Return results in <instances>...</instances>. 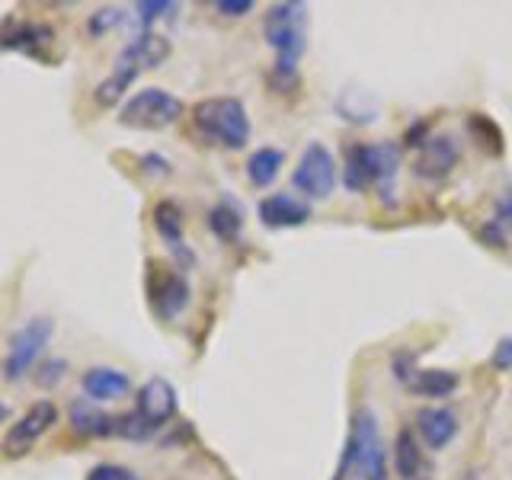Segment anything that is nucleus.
<instances>
[{"label":"nucleus","mask_w":512,"mask_h":480,"mask_svg":"<svg viewBox=\"0 0 512 480\" xmlns=\"http://www.w3.org/2000/svg\"><path fill=\"white\" fill-rule=\"evenodd\" d=\"M263 36L276 48V71H272V84L285 90L292 84L298 71V61L304 55V36H308V4H272L263 16Z\"/></svg>","instance_id":"nucleus-1"},{"label":"nucleus","mask_w":512,"mask_h":480,"mask_svg":"<svg viewBox=\"0 0 512 480\" xmlns=\"http://www.w3.org/2000/svg\"><path fill=\"white\" fill-rule=\"evenodd\" d=\"M192 125L205 141L228 151H240L250 141V116L244 103L234 100V96H212V100L196 103Z\"/></svg>","instance_id":"nucleus-2"},{"label":"nucleus","mask_w":512,"mask_h":480,"mask_svg":"<svg viewBox=\"0 0 512 480\" xmlns=\"http://www.w3.org/2000/svg\"><path fill=\"white\" fill-rule=\"evenodd\" d=\"M343 468L356 471L362 480H384V474H388L381 432H378L372 410H359L356 420H352V432H349L346 452H343Z\"/></svg>","instance_id":"nucleus-3"},{"label":"nucleus","mask_w":512,"mask_h":480,"mask_svg":"<svg viewBox=\"0 0 512 480\" xmlns=\"http://www.w3.org/2000/svg\"><path fill=\"white\" fill-rule=\"evenodd\" d=\"M180 116H183V103L173 93L148 87L128 96L119 112V122L125 128H138V132H160V128H170Z\"/></svg>","instance_id":"nucleus-4"},{"label":"nucleus","mask_w":512,"mask_h":480,"mask_svg":"<svg viewBox=\"0 0 512 480\" xmlns=\"http://www.w3.org/2000/svg\"><path fill=\"white\" fill-rule=\"evenodd\" d=\"M55 336V320L52 317H32L13 333L10 349H7V362H4V375L10 381H20L26 372H32V365L39 362L45 346L52 343Z\"/></svg>","instance_id":"nucleus-5"},{"label":"nucleus","mask_w":512,"mask_h":480,"mask_svg":"<svg viewBox=\"0 0 512 480\" xmlns=\"http://www.w3.org/2000/svg\"><path fill=\"white\" fill-rule=\"evenodd\" d=\"M336 157L324 148L320 141L308 144L298 160V167L292 173V183L295 189L301 192L304 199H311V202H324L333 196V189H336Z\"/></svg>","instance_id":"nucleus-6"},{"label":"nucleus","mask_w":512,"mask_h":480,"mask_svg":"<svg viewBox=\"0 0 512 480\" xmlns=\"http://www.w3.org/2000/svg\"><path fill=\"white\" fill-rule=\"evenodd\" d=\"M58 423V407L52 404V400H36L23 420H16L7 436H4V455L7 458H23L32 445H36L48 429H52Z\"/></svg>","instance_id":"nucleus-7"},{"label":"nucleus","mask_w":512,"mask_h":480,"mask_svg":"<svg viewBox=\"0 0 512 480\" xmlns=\"http://www.w3.org/2000/svg\"><path fill=\"white\" fill-rule=\"evenodd\" d=\"M151 308L160 320L180 317L183 308L189 304V282L180 272H173L167 266H151Z\"/></svg>","instance_id":"nucleus-8"},{"label":"nucleus","mask_w":512,"mask_h":480,"mask_svg":"<svg viewBox=\"0 0 512 480\" xmlns=\"http://www.w3.org/2000/svg\"><path fill=\"white\" fill-rule=\"evenodd\" d=\"M458 157H461V151H458V141L452 135H429L420 141V154H416L413 173L420 176V180L439 183L455 170Z\"/></svg>","instance_id":"nucleus-9"},{"label":"nucleus","mask_w":512,"mask_h":480,"mask_svg":"<svg viewBox=\"0 0 512 480\" xmlns=\"http://www.w3.org/2000/svg\"><path fill=\"white\" fill-rule=\"evenodd\" d=\"M135 413L151 429H160L167 420H173V416H176V391H173V384L164 381V378L144 381L141 388H138Z\"/></svg>","instance_id":"nucleus-10"},{"label":"nucleus","mask_w":512,"mask_h":480,"mask_svg":"<svg viewBox=\"0 0 512 480\" xmlns=\"http://www.w3.org/2000/svg\"><path fill=\"white\" fill-rule=\"evenodd\" d=\"M170 58V42L160 36V32H141V36H135L132 42H128L122 52H119V58H116V64L119 68H128V71H135V74H141V71H151V68H160Z\"/></svg>","instance_id":"nucleus-11"},{"label":"nucleus","mask_w":512,"mask_h":480,"mask_svg":"<svg viewBox=\"0 0 512 480\" xmlns=\"http://www.w3.org/2000/svg\"><path fill=\"white\" fill-rule=\"evenodd\" d=\"M256 212H260V221L266 228H301L311 218V205L301 202L298 196H288V192H272Z\"/></svg>","instance_id":"nucleus-12"},{"label":"nucleus","mask_w":512,"mask_h":480,"mask_svg":"<svg viewBox=\"0 0 512 480\" xmlns=\"http://www.w3.org/2000/svg\"><path fill=\"white\" fill-rule=\"evenodd\" d=\"M416 432L432 452H442L458 436V416L448 407H423L416 410Z\"/></svg>","instance_id":"nucleus-13"},{"label":"nucleus","mask_w":512,"mask_h":480,"mask_svg":"<svg viewBox=\"0 0 512 480\" xmlns=\"http://www.w3.org/2000/svg\"><path fill=\"white\" fill-rule=\"evenodd\" d=\"M80 388L93 400V404H103V400H119L132 391V378L119 368H106V365H93L80 378Z\"/></svg>","instance_id":"nucleus-14"},{"label":"nucleus","mask_w":512,"mask_h":480,"mask_svg":"<svg viewBox=\"0 0 512 480\" xmlns=\"http://www.w3.org/2000/svg\"><path fill=\"white\" fill-rule=\"evenodd\" d=\"M394 471L404 480H429L432 464L423 452V445L416 442L413 429H400L394 439Z\"/></svg>","instance_id":"nucleus-15"},{"label":"nucleus","mask_w":512,"mask_h":480,"mask_svg":"<svg viewBox=\"0 0 512 480\" xmlns=\"http://www.w3.org/2000/svg\"><path fill=\"white\" fill-rule=\"evenodd\" d=\"M400 167V148L391 141L368 144V170H372V186H378L381 199H394V180Z\"/></svg>","instance_id":"nucleus-16"},{"label":"nucleus","mask_w":512,"mask_h":480,"mask_svg":"<svg viewBox=\"0 0 512 480\" xmlns=\"http://www.w3.org/2000/svg\"><path fill=\"white\" fill-rule=\"evenodd\" d=\"M400 381L416 397H452L458 391V375L448 368H413Z\"/></svg>","instance_id":"nucleus-17"},{"label":"nucleus","mask_w":512,"mask_h":480,"mask_svg":"<svg viewBox=\"0 0 512 480\" xmlns=\"http://www.w3.org/2000/svg\"><path fill=\"white\" fill-rule=\"evenodd\" d=\"M71 426L77 436H87V439L116 436V416L96 410L93 404H87V400H74L71 404Z\"/></svg>","instance_id":"nucleus-18"},{"label":"nucleus","mask_w":512,"mask_h":480,"mask_svg":"<svg viewBox=\"0 0 512 480\" xmlns=\"http://www.w3.org/2000/svg\"><path fill=\"white\" fill-rule=\"evenodd\" d=\"M282 167H285V154L279 148H260V151H253L247 160V176L256 189H266L279 180Z\"/></svg>","instance_id":"nucleus-19"},{"label":"nucleus","mask_w":512,"mask_h":480,"mask_svg":"<svg viewBox=\"0 0 512 480\" xmlns=\"http://www.w3.org/2000/svg\"><path fill=\"white\" fill-rule=\"evenodd\" d=\"M55 32L36 23H7L0 32V48H23V52H36L39 42H52Z\"/></svg>","instance_id":"nucleus-20"},{"label":"nucleus","mask_w":512,"mask_h":480,"mask_svg":"<svg viewBox=\"0 0 512 480\" xmlns=\"http://www.w3.org/2000/svg\"><path fill=\"white\" fill-rule=\"evenodd\" d=\"M340 180L349 192H365L372 186V170H368V144H352L343 160Z\"/></svg>","instance_id":"nucleus-21"},{"label":"nucleus","mask_w":512,"mask_h":480,"mask_svg":"<svg viewBox=\"0 0 512 480\" xmlns=\"http://www.w3.org/2000/svg\"><path fill=\"white\" fill-rule=\"evenodd\" d=\"M154 228L173 250H183V212H180V205H176V202H157Z\"/></svg>","instance_id":"nucleus-22"},{"label":"nucleus","mask_w":512,"mask_h":480,"mask_svg":"<svg viewBox=\"0 0 512 480\" xmlns=\"http://www.w3.org/2000/svg\"><path fill=\"white\" fill-rule=\"evenodd\" d=\"M208 228L221 240H234L240 228H244V215H240V208H234L231 202H221L208 212Z\"/></svg>","instance_id":"nucleus-23"},{"label":"nucleus","mask_w":512,"mask_h":480,"mask_svg":"<svg viewBox=\"0 0 512 480\" xmlns=\"http://www.w3.org/2000/svg\"><path fill=\"white\" fill-rule=\"evenodd\" d=\"M135 71H128V68H119L116 64V71H112L100 87H96V93H93V100L100 103V106H116L122 96H125V90L135 84Z\"/></svg>","instance_id":"nucleus-24"},{"label":"nucleus","mask_w":512,"mask_h":480,"mask_svg":"<svg viewBox=\"0 0 512 480\" xmlns=\"http://www.w3.org/2000/svg\"><path fill=\"white\" fill-rule=\"evenodd\" d=\"M176 10L180 7L170 4V0H141V4H135V16L141 26H151L154 20H160V16H170Z\"/></svg>","instance_id":"nucleus-25"},{"label":"nucleus","mask_w":512,"mask_h":480,"mask_svg":"<svg viewBox=\"0 0 512 480\" xmlns=\"http://www.w3.org/2000/svg\"><path fill=\"white\" fill-rule=\"evenodd\" d=\"M64 375H68V362L64 359H48L39 365V375H36V384L39 388H58V384L64 381Z\"/></svg>","instance_id":"nucleus-26"},{"label":"nucleus","mask_w":512,"mask_h":480,"mask_svg":"<svg viewBox=\"0 0 512 480\" xmlns=\"http://www.w3.org/2000/svg\"><path fill=\"white\" fill-rule=\"evenodd\" d=\"M122 10L119 7H103V10H96L93 16H90V32L93 36H103V32H109V29H116L119 23H122Z\"/></svg>","instance_id":"nucleus-27"},{"label":"nucleus","mask_w":512,"mask_h":480,"mask_svg":"<svg viewBox=\"0 0 512 480\" xmlns=\"http://www.w3.org/2000/svg\"><path fill=\"white\" fill-rule=\"evenodd\" d=\"M493 224L500 228L503 234L512 231V180L509 186L500 192V199H496V215H493Z\"/></svg>","instance_id":"nucleus-28"},{"label":"nucleus","mask_w":512,"mask_h":480,"mask_svg":"<svg viewBox=\"0 0 512 480\" xmlns=\"http://www.w3.org/2000/svg\"><path fill=\"white\" fill-rule=\"evenodd\" d=\"M87 480H138V474L122 468V464H96L87 474Z\"/></svg>","instance_id":"nucleus-29"},{"label":"nucleus","mask_w":512,"mask_h":480,"mask_svg":"<svg viewBox=\"0 0 512 480\" xmlns=\"http://www.w3.org/2000/svg\"><path fill=\"white\" fill-rule=\"evenodd\" d=\"M215 10L221 16H244V13L253 10V0H218Z\"/></svg>","instance_id":"nucleus-30"},{"label":"nucleus","mask_w":512,"mask_h":480,"mask_svg":"<svg viewBox=\"0 0 512 480\" xmlns=\"http://www.w3.org/2000/svg\"><path fill=\"white\" fill-rule=\"evenodd\" d=\"M493 365L500 368V372H509V368H512V336L500 340V346L493 349Z\"/></svg>","instance_id":"nucleus-31"},{"label":"nucleus","mask_w":512,"mask_h":480,"mask_svg":"<svg viewBox=\"0 0 512 480\" xmlns=\"http://www.w3.org/2000/svg\"><path fill=\"white\" fill-rule=\"evenodd\" d=\"M7 416H10V407L4 404V400H0V423H7Z\"/></svg>","instance_id":"nucleus-32"},{"label":"nucleus","mask_w":512,"mask_h":480,"mask_svg":"<svg viewBox=\"0 0 512 480\" xmlns=\"http://www.w3.org/2000/svg\"><path fill=\"white\" fill-rule=\"evenodd\" d=\"M346 477H349V468H343V464H340V471H336L333 480H346Z\"/></svg>","instance_id":"nucleus-33"}]
</instances>
